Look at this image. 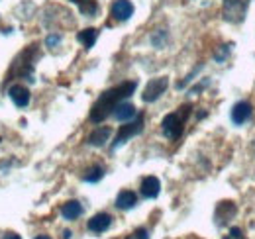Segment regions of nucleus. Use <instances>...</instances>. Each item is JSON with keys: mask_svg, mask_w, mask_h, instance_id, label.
I'll return each mask as SVG.
<instances>
[{"mask_svg": "<svg viewBox=\"0 0 255 239\" xmlns=\"http://www.w3.org/2000/svg\"><path fill=\"white\" fill-rule=\"evenodd\" d=\"M135 87H137L135 81H126V83H120L114 89L102 92L100 98L96 100L95 104H93V108H91V121L93 123H100V121H104V120L108 118L110 114H114L116 106L135 92Z\"/></svg>", "mask_w": 255, "mask_h": 239, "instance_id": "f257e3e1", "label": "nucleus"}, {"mask_svg": "<svg viewBox=\"0 0 255 239\" xmlns=\"http://www.w3.org/2000/svg\"><path fill=\"white\" fill-rule=\"evenodd\" d=\"M39 57V51H37V45H30L26 51H22L8 71V77L6 81H12V79H28V81H33L32 73H33V65Z\"/></svg>", "mask_w": 255, "mask_h": 239, "instance_id": "f03ea898", "label": "nucleus"}, {"mask_svg": "<svg viewBox=\"0 0 255 239\" xmlns=\"http://www.w3.org/2000/svg\"><path fill=\"white\" fill-rule=\"evenodd\" d=\"M191 116V104H185L181 106L177 112H171L167 114L163 121H161V127H163V133L169 137V139H179L183 129H185V123L187 118Z\"/></svg>", "mask_w": 255, "mask_h": 239, "instance_id": "7ed1b4c3", "label": "nucleus"}, {"mask_svg": "<svg viewBox=\"0 0 255 239\" xmlns=\"http://www.w3.org/2000/svg\"><path fill=\"white\" fill-rule=\"evenodd\" d=\"M246 10H248V0H224L222 12L224 18L232 24H240L246 18Z\"/></svg>", "mask_w": 255, "mask_h": 239, "instance_id": "20e7f679", "label": "nucleus"}, {"mask_svg": "<svg viewBox=\"0 0 255 239\" xmlns=\"http://www.w3.org/2000/svg\"><path fill=\"white\" fill-rule=\"evenodd\" d=\"M141 129H143V116H137L135 121H129L126 125H120V129H118V133H116V139H114V143H112V149H116L118 145L126 143L129 137L137 135Z\"/></svg>", "mask_w": 255, "mask_h": 239, "instance_id": "39448f33", "label": "nucleus"}, {"mask_svg": "<svg viewBox=\"0 0 255 239\" xmlns=\"http://www.w3.org/2000/svg\"><path fill=\"white\" fill-rule=\"evenodd\" d=\"M167 87H169V79H167V77H157V79H151V81L147 83L145 90H143V94H141L143 102H155L161 94L167 90Z\"/></svg>", "mask_w": 255, "mask_h": 239, "instance_id": "423d86ee", "label": "nucleus"}, {"mask_svg": "<svg viewBox=\"0 0 255 239\" xmlns=\"http://www.w3.org/2000/svg\"><path fill=\"white\" fill-rule=\"evenodd\" d=\"M8 96L10 100L18 106V108H26L30 104V90L26 89L24 85H12L8 89Z\"/></svg>", "mask_w": 255, "mask_h": 239, "instance_id": "0eeeda50", "label": "nucleus"}, {"mask_svg": "<svg viewBox=\"0 0 255 239\" xmlns=\"http://www.w3.org/2000/svg\"><path fill=\"white\" fill-rule=\"evenodd\" d=\"M252 114H254V108H252V104L250 102H246V100H242V102H238L234 108H232V121L234 123H246L248 120L252 118Z\"/></svg>", "mask_w": 255, "mask_h": 239, "instance_id": "6e6552de", "label": "nucleus"}, {"mask_svg": "<svg viewBox=\"0 0 255 239\" xmlns=\"http://www.w3.org/2000/svg\"><path fill=\"white\" fill-rule=\"evenodd\" d=\"M110 224H112L110 214L100 212V214H96V216H93V218L89 220V230H91L93 234H104V232L110 228Z\"/></svg>", "mask_w": 255, "mask_h": 239, "instance_id": "1a4fd4ad", "label": "nucleus"}, {"mask_svg": "<svg viewBox=\"0 0 255 239\" xmlns=\"http://www.w3.org/2000/svg\"><path fill=\"white\" fill-rule=\"evenodd\" d=\"M110 12H112V16H114L116 20L126 22L128 18L133 14V6H131V2H129V0H114V4H112V8H110Z\"/></svg>", "mask_w": 255, "mask_h": 239, "instance_id": "9d476101", "label": "nucleus"}, {"mask_svg": "<svg viewBox=\"0 0 255 239\" xmlns=\"http://www.w3.org/2000/svg\"><path fill=\"white\" fill-rule=\"evenodd\" d=\"M236 216V204L234 202H220L216 206V212H214V218H216V224L218 226H224L226 220L234 218Z\"/></svg>", "mask_w": 255, "mask_h": 239, "instance_id": "9b49d317", "label": "nucleus"}, {"mask_svg": "<svg viewBox=\"0 0 255 239\" xmlns=\"http://www.w3.org/2000/svg\"><path fill=\"white\" fill-rule=\"evenodd\" d=\"M161 190V182L157 177H145L141 180V194L145 198H157Z\"/></svg>", "mask_w": 255, "mask_h": 239, "instance_id": "f8f14e48", "label": "nucleus"}, {"mask_svg": "<svg viewBox=\"0 0 255 239\" xmlns=\"http://www.w3.org/2000/svg\"><path fill=\"white\" fill-rule=\"evenodd\" d=\"M135 106L133 104H128V102H120L118 106H116V110H114V118L118 120V121H128V120L135 118Z\"/></svg>", "mask_w": 255, "mask_h": 239, "instance_id": "ddd939ff", "label": "nucleus"}, {"mask_svg": "<svg viewBox=\"0 0 255 239\" xmlns=\"http://www.w3.org/2000/svg\"><path fill=\"white\" fill-rule=\"evenodd\" d=\"M137 204V196H135V192H131V190H122L118 196H116V206L120 210H129L133 208Z\"/></svg>", "mask_w": 255, "mask_h": 239, "instance_id": "4468645a", "label": "nucleus"}, {"mask_svg": "<svg viewBox=\"0 0 255 239\" xmlns=\"http://www.w3.org/2000/svg\"><path fill=\"white\" fill-rule=\"evenodd\" d=\"M81 214H83V206H81L77 200H69V202H65L63 208H61V216H63L65 220H69V222L77 220Z\"/></svg>", "mask_w": 255, "mask_h": 239, "instance_id": "2eb2a0df", "label": "nucleus"}, {"mask_svg": "<svg viewBox=\"0 0 255 239\" xmlns=\"http://www.w3.org/2000/svg\"><path fill=\"white\" fill-rule=\"evenodd\" d=\"M110 133H112L110 127H98V129H95V131L89 135V143L95 145V147H102V145L108 141Z\"/></svg>", "mask_w": 255, "mask_h": 239, "instance_id": "dca6fc26", "label": "nucleus"}, {"mask_svg": "<svg viewBox=\"0 0 255 239\" xmlns=\"http://www.w3.org/2000/svg\"><path fill=\"white\" fill-rule=\"evenodd\" d=\"M96 37H98V30H95V28H87V30L79 31V35H77V39H79L87 49H91V47L95 45Z\"/></svg>", "mask_w": 255, "mask_h": 239, "instance_id": "f3484780", "label": "nucleus"}, {"mask_svg": "<svg viewBox=\"0 0 255 239\" xmlns=\"http://www.w3.org/2000/svg\"><path fill=\"white\" fill-rule=\"evenodd\" d=\"M102 177H104V169H102V167H91V169L85 173L83 179L87 180V182H98Z\"/></svg>", "mask_w": 255, "mask_h": 239, "instance_id": "a211bd4d", "label": "nucleus"}, {"mask_svg": "<svg viewBox=\"0 0 255 239\" xmlns=\"http://www.w3.org/2000/svg\"><path fill=\"white\" fill-rule=\"evenodd\" d=\"M79 8H81V12H83L85 16H95L96 10H98L95 0H85L83 4H79Z\"/></svg>", "mask_w": 255, "mask_h": 239, "instance_id": "6ab92c4d", "label": "nucleus"}, {"mask_svg": "<svg viewBox=\"0 0 255 239\" xmlns=\"http://www.w3.org/2000/svg\"><path fill=\"white\" fill-rule=\"evenodd\" d=\"M128 239H149V234H147L145 228H137V230L131 234V238H128Z\"/></svg>", "mask_w": 255, "mask_h": 239, "instance_id": "aec40b11", "label": "nucleus"}, {"mask_svg": "<svg viewBox=\"0 0 255 239\" xmlns=\"http://www.w3.org/2000/svg\"><path fill=\"white\" fill-rule=\"evenodd\" d=\"M224 239H246L242 236V230L240 228H232L230 230V238H224Z\"/></svg>", "mask_w": 255, "mask_h": 239, "instance_id": "412c9836", "label": "nucleus"}, {"mask_svg": "<svg viewBox=\"0 0 255 239\" xmlns=\"http://www.w3.org/2000/svg\"><path fill=\"white\" fill-rule=\"evenodd\" d=\"M59 41H61V37H59V35H49V37H47V45H49V47H51V45H55V43H59Z\"/></svg>", "mask_w": 255, "mask_h": 239, "instance_id": "4be33fe9", "label": "nucleus"}, {"mask_svg": "<svg viewBox=\"0 0 255 239\" xmlns=\"http://www.w3.org/2000/svg\"><path fill=\"white\" fill-rule=\"evenodd\" d=\"M2 239H22L18 234H14V232H8V234H4V238Z\"/></svg>", "mask_w": 255, "mask_h": 239, "instance_id": "5701e85b", "label": "nucleus"}, {"mask_svg": "<svg viewBox=\"0 0 255 239\" xmlns=\"http://www.w3.org/2000/svg\"><path fill=\"white\" fill-rule=\"evenodd\" d=\"M63 239H71V232H65V234H63Z\"/></svg>", "mask_w": 255, "mask_h": 239, "instance_id": "b1692460", "label": "nucleus"}, {"mask_svg": "<svg viewBox=\"0 0 255 239\" xmlns=\"http://www.w3.org/2000/svg\"><path fill=\"white\" fill-rule=\"evenodd\" d=\"M33 239H51L49 236H37V238H33Z\"/></svg>", "mask_w": 255, "mask_h": 239, "instance_id": "393cba45", "label": "nucleus"}, {"mask_svg": "<svg viewBox=\"0 0 255 239\" xmlns=\"http://www.w3.org/2000/svg\"><path fill=\"white\" fill-rule=\"evenodd\" d=\"M73 2H75V4H83L85 0H73Z\"/></svg>", "mask_w": 255, "mask_h": 239, "instance_id": "a878e982", "label": "nucleus"}]
</instances>
